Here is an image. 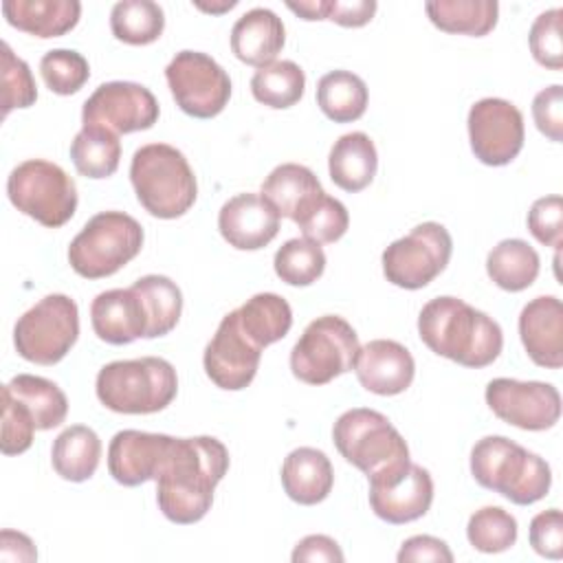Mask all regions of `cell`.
<instances>
[{"label":"cell","instance_id":"40","mask_svg":"<svg viewBox=\"0 0 563 563\" xmlns=\"http://www.w3.org/2000/svg\"><path fill=\"white\" fill-rule=\"evenodd\" d=\"M40 75L55 95H75L90 77L88 59L70 48H53L40 59Z\"/></svg>","mask_w":563,"mask_h":563},{"label":"cell","instance_id":"26","mask_svg":"<svg viewBox=\"0 0 563 563\" xmlns=\"http://www.w3.org/2000/svg\"><path fill=\"white\" fill-rule=\"evenodd\" d=\"M2 13L7 22L35 37H59L73 31L81 15L77 0H4Z\"/></svg>","mask_w":563,"mask_h":563},{"label":"cell","instance_id":"49","mask_svg":"<svg viewBox=\"0 0 563 563\" xmlns=\"http://www.w3.org/2000/svg\"><path fill=\"white\" fill-rule=\"evenodd\" d=\"M295 563H319V561H325V563H341L345 556L339 548V543L328 537V534H308L303 537L295 550H292V556H290Z\"/></svg>","mask_w":563,"mask_h":563},{"label":"cell","instance_id":"52","mask_svg":"<svg viewBox=\"0 0 563 563\" xmlns=\"http://www.w3.org/2000/svg\"><path fill=\"white\" fill-rule=\"evenodd\" d=\"M238 2L235 0H224L222 4H205V2H196V7L198 9H202V11H211V13H222V11H229V9H233Z\"/></svg>","mask_w":563,"mask_h":563},{"label":"cell","instance_id":"10","mask_svg":"<svg viewBox=\"0 0 563 563\" xmlns=\"http://www.w3.org/2000/svg\"><path fill=\"white\" fill-rule=\"evenodd\" d=\"M79 336L77 303L62 292L46 295L29 308L13 328L18 354L35 365L59 363Z\"/></svg>","mask_w":563,"mask_h":563},{"label":"cell","instance_id":"11","mask_svg":"<svg viewBox=\"0 0 563 563\" xmlns=\"http://www.w3.org/2000/svg\"><path fill=\"white\" fill-rule=\"evenodd\" d=\"M453 240L440 222H422L383 251V273L387 282L405 290L431 284L449 264Z\"/></svg>","mask_w":563,"mask_h":563},{"label":"cell","instance_id":"46","mask_svg":"<svg viewBox=\"0 0 563 563\" xmlns=\"http://www.w3.org/2000/svg\"><path fill=\"white\" fill-rule=\"evenodd\" d=\"M532 119L541 134L550 141H563V86L552 84L539 90L532 99Z\"/></svg>","mask_w":563,"mask_h":563},{"label":"cell","instance_id":"31","mask_svg":"<svg viewBox=\"0 0 563 563\" xmlns=\"http://www.w3.org/2000/svg\"><path fill=\"white\" fill-rule=\"evenodd\" d=\"M424 11L444 33L482 37L495 29L499 4L495 0H431Z\"/></svg>","mask_w":563,"mask_h":563},{"label":"cell","instance_id":"6","mask_svg":"<svg viewBox=\"0 0 563 563\" xmlns=\"http://www.w3.org/2000/svg\"><path fill=\"white\" fill-rule=\"evenodd\" d=\"M95 389L110 411L156 413L176 398L178 376L174 365L161 356L112 361L99 369Z\"/></svg>","mask_w":563,"mask_h":563},{"label":"cell","instance_id":"1","mask_svg":"<svg viewBox=\"0 0 563 563\" xmlns=\"http://www.w3.org/2000/svg\"><path fill=\"white\" fill-rule=\"evenodd\" d=\"M227 471L229 451L218 438H172L154 477L161 512L180 526L200 521L209 512L213 490Z\"/></svg>","mask_w":563,"mask_h":563},{"label":"cell","instance_id":"45","mask_svg":"<svg viewBox=\"0 0 563 563\" xmlns=\"http://www.w3.org/2000/svg\"><path fill=\"white\" fill-rule=\"evenodd\" d=\"M528 229L532 238L545 246L559 249L563 242V200L561 196H543L528 211Z\"/></svg>","mask_w":563,"mask_h":563},{"label":"cell","instance_id":"13","mask_svg":"<svg viewBox=\"0 0 563 563\" xmlns=\"http://www.w3.org/2000/svg\"><path fill=\"white\" fill-rule=\"evenodd\" d=\"M468 141L475 158L490 167L508 165L523 147L521 110L499 97H484L468 110Z\"/></svg>","mask_w":563,"mask_h":563},{"label":"cell","instance_id":"42","mask_svg":"<svg viewBox=\"0 0 563 563\" xmlns=\"http://www.w3.org/2000/svg\"><path fill=\"white\" fill-rule=\"evenodd\" d=\"M303 238L317 244H332L341 240L350 227V213L345 205L328 194L297 222Z\"/></svg>","mask_w":563,"mask_h":563},{"label":"cell","instance_id":"24","mask_svg":"<svg viewBox=\"0 0 563 563\" xmlns=\"http://www.w3.org/2000/svg\"><path fill=\"white\" fill-rule=\"evenodd\" d=\"M260 194L277 209L282 218L297 224L325 191L314 172L306 165L282 163L266 176Z\"/></svg>","mask_w":563,"mask_h":563},{"label":"cell","instance_id":"39","mask_svg":"<svg viewBox=\"0 0 563 563\" xmlns=\"http://www.w3.org/2000/svg\"><path fill=\"white\" fill-rule=\"evenodd\" d=\"M466 537L484 554L506 552L517 541V519L499 506H484L468 517Z\"/></svg>","mask_w":563,"mask_h":563},{"label":"cell","instance_id":"35","mask_svg":"<svg viewBox=\"0 0 563 563\" xmlns=\"http://www.w3.org/2000/svg\"><path fill=\"white\" fill-rule=\"evenodd\" d=\"M132 288L141 295L147 312V334L145 339H156L169 334L183 312V292L165 275L139 277Z\"/></svg>","mask_w":563,"mask_h":563},{"label":"cell","instance_id":"18","mask_svg":"<svg viewBox=\"0 0 563 563\" xmlns=\"http://www.w3.org/2000/svg\"><path fill=\"white\" fill-rule=\"evenodd\" d=\"M282 216L262 194H238L218 213L220 235L238 251H257L275 240Z\"/></svg>","mask_w":563,"mask_h":563},{"label":"cell","instance_id":"34","mask_svg":"<svg viewBox=\"0 0 563 563\" xmlns=\"http://www.w3.org/2000/svg\"><path fill=\"white\" fill-rule=\"evenodd\" d=\"M70 161L75 169L86 178H108L119 167L121 141L110 130L81 125L70 143Z\"/></svg>","mask_w":563,"mask_h":563},{"label":"cell","instance_id":"4","mask_svg":"<svg viewBox=\"0 0 563 563\" xmlns=\"http://www.w3.org/2000/svg\"><path fill=\"white\" fill-rule=\"evenodd\" d=\"M130 180L141 207L161 220L185 216L198 196V183L185 154L167 143L139 147L130 163Z\"/></svg>","mask_w":563,"mask_h":563},{"label":"cell","instance_id":"20","mask_svg":"<svg viewBox=\"0 0 563 563\" xmlns=\"http://www.w3.org/2000/svg\"><path fill=\"white\" fill-rule=\"evenodd\" d=\"M172 444V435L123 429L114 433L108 446V471L123 486H139L154 479Z\"/></svg>","mask_w":563,"mask_h":563},{"label":"cell","instance_id":"21","mask_svg":"<svg viewBox=\"0 0 563 563\" xmlns=\"http://www.w3.org/2000/svg\"><path fill=\"white\" fill-rule=\"evenodd\" d=\"M521 343L539 367L559 369L563 365V303L554 295L528 301L519 314Z\"/></svg>","mask_w":563,"mask_h":563},{"label":"cell","instance_id":"12","mask_svg":"<svg viewBox=\"0 0 563 563\" xmlns=\"http://www.w3.org/2000/svg\"><path fill=\"white\" fill-rule=\"evenodd\" d=\"M165 79L176 106L194 119L218 117L231 97L227 70L200 51L176 53L165 68Z\"/></svg>","mask_w":563,"mask_h":563},{"label":"cell","instance_id":"23","mask_svg":"<svg viewBox=\"0 0 563 563\" xmlns=\"http://www.w3.org/2000/svg\"><path fill=\"white\" fill-rule=\"evenodd\" d=\"M286 29L282 18L264 7L249 9L242 13L231 29V51L249 66H266L275 62L284 48Z\"/></svg>","mask_w":563,"mask_h":563},{"label":"cell","instance_id":"3","mask_svg":"<svg viewBox=\"0 0 563 563\" xmlns=\"http://www.w3.org/2000/svg\"><path fill=\"white\" fill-rule=\"evenodd\" d=\"M475 482L517 506L543 499L552 484L550 464L504 435H486L471 451Z\"/></svg>","mask_w":563,"mask_h":563},{"label":"cell","instance_id":"22","mask_svg":"<svg viewBox=\"0 0 563 563\" xmlns=\"http://www.w3.org/2000/svg\"><path fill=\"white\" fill-rule=\"evenodd\" d=\"M90 323L95 334L110 345H125L147 334V312L132 286L99 292L90 303Z\"/></svg>","mask_w":563,"mask_h":563},{"label":"cell","instance_id":"27","mask_svg":"<svg viewBox=\"0 0 563 563\" xmlns=\"http://www.w3.org/2000/svg\"><path fill=\"white\" fill-rule=\"evenodd\" d=\"M376 169V145L365 132H347L334 141L328 156V172L336 187L356 194L374 180Z\"/></svg>","mask_w":563,"mask_h":563},{"label":"cell","instance_id":"29","mask_svg":"<svg viewBox=\"0 0 563 563\" xmlns=\"http://www.w3.org/2000/svg\"><path fill=\"white\" fill-rule=\"evenodd\" d=\"M235 312L242 332L262 350L284 339L292 325L288 301L275 292H257L235 308Z\"/></svg>","mask_w":563,"mask_h":563},{"label":"cell","instance_id":"43","mask_svg":"<svg viewBox=\"0 0 563 563\" xmlns=\"http://www.w3.org/2000/svg\"><path fill=\"white\" fill-rule=\"evenodd\" d=\"M561 15L563 11L548 9L539 13L530 26L528 44L530 53L537 64L550 68V70H561L563 68V42H561Z\"/></svg>","mask_w":563,"mask_h":563},{"label":"cell","instance_id":"14","mask_svg":"<svg viewBox=\"0 0 563 563\" xmlns=\"http://www.w3.org/2000/svg\"><path fill=\"white\" fill-rule=\"evenodd\" d=\"M161 108L150 88L134 81H106L86 99L81 123L119 134L150 130Z\"/></svg>","mask_w":563,"mask_h":563},{"label":"cell","instance_id":"50","mask_svg":"<svg viewBox=\"0 0 563 563\" xmlns=\"http://www.w3.org/2000/svg\"><path fill=\"white\" fill-rule=\"evenodd\" d=\"M376 7L374 0H330L328 20L352 29L365 26L374 18Z\"/></svg>","mask_w":563,"mask_h":563},{"label":"cell","instance_id":"33","mask_svg":"<svg viewBox=\"0 0 563 563\" xmlns=\"http://www.w3.org/2000/svg\"><path fill=\"white\" fill-rule=\"evenodd\" d=\"M367 86L352 70H330L317 84V103L334 123H352L367 110Z\"/></svg>","mask_w":563,"mask_h":563},{"label":"cell","instance_id":"5","mask_svg":"<svg viewBox=\"0 0 563 563\" xmlns=\"http://www.w3.org/2000/svg\"><path fill=\"white\" fill-rule=\"evenodd\" d=\"M332 440L336 451L367 475V482L385 479L411 464L400 431L374 409L356 407L341 413L332 427Z\"/></svg>","mask_w":563,"mask_h":563},{"label":"cell","instance_id":"9","mask_svg":"<svg viewBox=\"0 0 563 563\" xmlns=\"http://www.w3.org/2000/svg\"><path fill=\"white\" fill-rule=\"evenodd\" d=\"M358 347V334L343 317H317L290 350L292 376L306 385H325L354 369Z\"/></svg>","mask_w":563,"mask_h":563},{"label":"cell","instance_id":"19","mask_svg":"<svg viewBox=\"0 0 563 563\" xmlns=\"http://www.w3.org/2000/svg\"><path fill=\"white\" fill-rule=\"evenodd\" d=\"M354 372L363 389L378 396H396L413 383L416 361L402 343L374 339L358 347Z\"/></svg>","mask_w":563,"mask_h":563},{"label":"cell","instance_id":"17","mask_svg":"<svg viewBox=\"0 0 563 563\" xmlns=\"http://www.w3.org/2000/svg\"><path fill=\"white\" fill-rule=\"evenodd\" d=\"M433 501V479L427 468L409 464L378 482H369V506L387 523L400 526L427 515Z\"/></svg>","mask_w":563,"mask_h":563},{"label":"cell","instance_id":"7","mask_svg":"<svg viewBox=\"0 0 563 563\" xmlns=\"http://www.w3.org/2000/svg\"><path fill=\"white\" fill-rule=\"evenodd\" d=\"M143 227L123 211L92 216L68 246L70 268L86 279L110 277L132 262L143 246Z\"/></svg>","mask_w":563,"mask_h":563},{"label":"cell","instance_id":"51","mask_svg":"<svg viewBox=\"0 0 563 563\" xmlns=\"http://www.w3.org/2000/svg\"><path fill=\"white\" fill-rule=\"evenodd\" d=\"M286 7L295 15L308 22L328 20V13H330V0H299V2H286Z\"/></svg>","mask_w":563,"mask_h":563},{"label":"cell","instance_id":"37","mask_svg":"<svg viewBox=\"0 0 563 563\" xmlns=\"http://www.w3.org/2000/svg\"><path fill=\"white\" fill-rule=\"evenodd\" d=\"M110 29L119 42L145 46L163 35L165 13L152 0H121L110 11Z\"/></svg>","mask_w":563,"mask_h":563},{"label":"cell","instance_id":"32","mask_svg":"<svg viewBox=\"0 0 563 563\" xmlns=\"http://www.w3.org/2000/svg\"><path fill=\"white\" fill-rule=\"evenodd\" d=\"M539 253L519 238L501 240L486 257V273L501 290L521 292L539 275Z\"/></svg>","mask_w":563,"mask_h":563},{"label":"cell","instance_id":"16","mask_svg":"<svg viewBox=\"0 0 563 563\" xmlns=\"http://www.w3.org/2000/svg\"><path fill=\"white\" fill-rule=\"evenodd\" d=\"M262 347H257L240 328L238 312L222 317L216 334L205 347L202 365L211 383L227 391H240L257 374Z\"/></svg>","mask_w":563,"mask_h":563},{"label":"cell","instance_id":"48","mask_svg":"<svg viewBox=\"0 0 563 563\" xmlns=\"http://www.w3.org/2000/svg\"><path fill=\"white\" fill-rule=\"evenodd\" d=\"M400 563H413V561H440V563H451L453 552L449 545L431 534H416L409 537L396 556Z\"/></svg>","mask_w":563,"mask_h":563},{"label":"cell","instance_id":"44","mask_svg":"<svg viewBox=\"0 0 563 563\" xmlns=\"http://www.w3.org/2000/svg\"><path fill=\"white\" fill-rule=\"evenodd\" d=\"M35 422L29 409L15 400L11 394L2 391V440L0 449L4 455H20L24 453L35 433Z\"/></svg>","mask_w":563,"mask_h":563},{"label":"cell","instance_id":"28","mask_svg":"<svg viewBox=\"0 0 563 563\" xmlns=\"http://www.w3.org/2000/svg\"><path fill=\"white\" fill-rule=\"evenodd\" d=\"M101 460L99 435L84 424L64 429L51 449V462L55 473L66 482H86L95 475Z\"/></svg>","mask_w":563,"mask_h":563},{"label":"cell","instance_id":"15","mask_svg":"<svg viewBox=\"0 0 563 563\" xmlns=\"http://www.w3.org/2000/svg\"><path fill=\"white\" fill-rule=\"evenodd\" d=\"M484 396L499 420L523 431L552 429L561 418V394L550 383L493 378Z\"/></svg>","mask_w":563,"mask_h":563},{"label":"cell","instance_id":"30","mask_svg":"<svg viewBox=\"0 0 563 563\" xmlns=\"http://www.w3.org/2000/svg\"><path fill=\"white\" fill-rule=\"evenodd\" d=\"M2 391L11 394L15 400H20L29 409L37 431L55 429L66 420V413H68L66 394L59 389L57 383L48 378L33 376V374H18L2 387Z\"/></svg>","mask_w":563,"mask_h":563},{"label":"cell","instance_id":"2","mask_svg":"<svg viewBox=\"0 0 563 563\" xmlns=\"http://www.w3.org/2000/svg\"><path fill=\"white\" fill-rule=\"evenodd\" d=\"M418 334L438 356L475 369L490 365L504 347V332L493 317L449 295L422 306Z\"/></svg>","mask_w":563,"mask_h":563},{"label":"cell","instance_id":"25","mask_svg":"<svg viewBox=\"0 0 563 563\" xmlns=\"http://www.w3.org/2000/svg\"><path fill=\"white\" fill-rule=\"evenodd\" d=\"M282 486L284 493L301 506L323 501L334 486V471L328 455L312 446L290 451L282 464Z\"/></svg>","mask_w":563,"mask_h":563},{"label":"cell","instance_id":"36","mask_svg":"<svg viewBox=\"0 0 563 563\" xmlns=\"http://www.w3.org/2000/svg\"><path fill=\"white\" fill-rule=\"evenodd\" d=\"M306 75L292 59H275L255 70L251 77V92L255 101L284 110L295 106L303 97Z\"/></svg>","mask_w":563,"mask_h":563},{"label":"cell","instance_id":"47","mask_svg":"<svg viewBox=\"0 0 563 563\" xmlns=\"http://www.w3.org/2000/svg\"><path fill=\"white\" fill-rule=\"evenodd\" d=\"M530 545L537 554L548 559L563 556V517L559 508L543 510L530 521Z\"/></svg>","mask_w":563,"mask_h":563},{"label":"cell","instance_id":"8","mask_svg":"<svg viewBox=\"0 0 563 563\" xmlns=\"http://www.w3.org/2000/svg\"><path fill=\"white\" fill-rule=\"evenodd\" d=\"M11 205L42 227L57 229L77 211V185L55 163L29 158L11 169L7 178Z\"/></svg>","mask_w":563,"mask_h":563},{"label":"cell","instance_id":"41","mask_svg":"<svg viewBox=\"0 0 563 563\" xmlns=\"http://www.w3.org/2000/svg\"><path fill=\"white\" fill-rule=\"evenodd\" d=\"M0 86H2V117H9L15 108H29L37 99V86L31 75V68L20 59L7 42H2V62H0Z\"/></svg>","mask_w":563,"mask_h":563},{"label":"cell","instance_id":"38","mask_svg":"<svg viewBox=\"0 0 563 563\" xmlns=\"http://www.w3.org/2000/svg\"><path fill=\"white\" fill-rule=\"evenodd\" d=\"M273 266L288 286H310L325 271V253L321 244L308 238H292L277 249Z\"/></svg>","mask_w":563,"mask_h":563}]
</instances>
